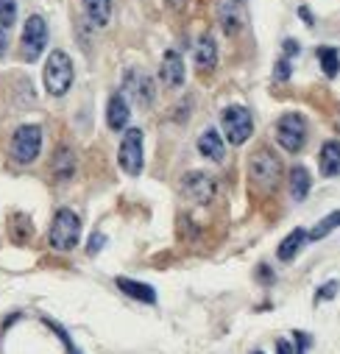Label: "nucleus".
I'll use <instances>...</instances> for the list:
<instances>
[{
	"mask_svg": "<svg viewBox=\"0 0 340 354\" xmlns=\"http://www.w3.org/2000/svg\"><path fill=\"white\" fill-rule=\"evenodd\" d=\"M248 182L257 193H276L282 185V162L274 151L260 148L248 162Z\"/></svg>",
	"mask_w": 340,
	"mask_h": 354,
	"instance_id": "f257e3e1",
	"label": "nucleus"
},
{
	"mask_svg": "<svg viewBox=\"0 0 340 354\" xmlns=\"http://www.w3.org/2000/svg\"><path fill=\"white\" fill-rule=\"evenodd\" d=\"M42 81H45L48 95H53V98L67 95V90L73 86V59L64 50H50V56L45 62Z\"/></svg>",
	"mask_w": 340,
	"mask_h": 354,
	"instance_id": "f03ea898",
	"label": "nucleus"
},
{
	"mask_svg": "<svg viewBox=\"0 0 340 354\" xmlns=\"http://www.w3.org/2000/svg\"><path fill=\"white\" fill-rule=\"evenodd\" d=\"M48 240H50V248L53 251H73L81 240V218L62 207L56 215H53V223H50V232H48Z\"/></svg>",
	"mask_w": 340,
	"mask_h": 354,
	"instance_id": "7ed1b4c3",
	"label": "nucleus"
},
{
	"mask_svg": "<svg viewBox=\"0 0 340 354\" xmlns=\"http://www.w3.org/2000/svg\"><path fill=\"white\" fill-rule=\"evenodd\" d=\"M307 134H310L307 120H304L301 115H296V112L282 115L279 123H276V142H279L287 153H301L304 145H307Z\"/></svg>",
	"mask_w": 340,
	"mask_h": 354,
	"instance_id": "20e7f679",
	"label": "nucleus"
},
{
	"mask_svg": "<svg viewBox=\"0 0 340 354\" xmlns=\"http://www.w3.org/2000/svg\"><path fill=\"white\" fill-rule=\"evenodd\" d=\"M9 151H12V159L17 165H31L42 151V129L34 126V123L20 126L15 131V137H12V148Z\"/></svg>",
	"mask_w": 340,
	"mask_h": 354,
	"instance_id": "39448f33",
	"label": "nucleus"
},
{
	"mask_svg": "<svg viewBox=\"0 0 340 354\" xmlns=\"http://www.w3.org/2000/svg\"><path fill=\"white\" fill-rule=\"evenodd\" d=\"M220 126H223V134H226V140H229L232 145H243V142L251 137V131H254L251 112H248L245 106H240V104L226 106V109L220 112Z\"/></svg>",
	"mask_w": 340,
	"mask_h": 354,
	"instance_id": "423d86ee",
	"label": "nucleus"
},
{
	"mask_svg": "<svg viewBox=\"0 0 340 354\" xmlns=\"http://www.w3.org/2000/svg\"><path fill=\"white\" fill-rule=\"evenodd\" d=\"M45 48H48V23H45V17L31 15L26 20V28L20 37V53L26 62H37Z\"/></svg>",
	"mask_w": 340,
	"mask_h": 354,
	"instance_id": "0eeeda50",
	"label": "nucleus"
},
{
	"mask_svg": "<svg viewBox=\"0 0 340 354\" xmlns=\"http://www.w3.org/2000/svg\"><path fill=\"white\" fill-rule=\"evenodd\" d=\"M117 162L123 167V173L129 176H140L142 173V131L140 129H129L120 140V151H117Z\"/></svg>",
	"mask_w": 340,
	"mask_h": 354,
	"instance_id": "6e6552de",
	"label": "nucleus"
},
{
	"mask_svg": "<svg viewBox=\"0 0 340 354\" xmlns=\"http://www.w3.org/2000/svg\"><path fill=\"white\" fill-rule=\"evenodd\" d=\"M123 90H126V95L137 104V106H151L153 104V98H156V90H153V81L145 75V73H140V70H129L126 73V78H123Z\"/></svg>",
	"mask_w": 340,
	"mask_h": 354,
	"instance_id": "1a4fd4ad",
	"label": "nucleus"
},
{
	"mask_svg": "<svg viewBox=\"0 0 340 354\" xmlns=\"http://www.w3.org/2000/svg\"><path fill=\"white\" fill-rule=\"evenodd\" d=\"M182 190H185V196H187L190 201H196V204H209V201L215 198V179H212V176H207V173H201V170H193V173L185 176Z\"/></svg>",
	"mask_w": 340,
	"mask_h": 354,
	"instance_id": "9d476101",
	"label": "nucleus"
},
{
	"mask_svg": "<svg viewBox=\"0 0 340 354\" xmlns=\"http://www.w3.org/2000/svg\"><path fill=\"white\" fill-rule=\"evenodd\" d=\"M159 78H162L164 86H170V90H179V86L185 84V62H182L179 50H167V53L162 56Z\"/></svg>",
	"mask_w": 340,
	"mask_h": 354,
	"instance_id": "9b49d317",
	"label": "nucleus"
},
{
	"mask_svg": "<svg viewBox=\"0 0 340 354\" xmlns=\"http://www.w3.org/2000/svg\"><path fill=\"white\" fill-rule=\"evenodd\" d=\"M193 59H196V67H198L201 73H212V70L218 67V45H215V39H212L209 34H201V37H198Z\"/></svg>",
	"mask_w": 340,
	"mask_h": 354,
	"instance_id": "f8f14e48",
	"label": "nucleus"
},
{
	"mask_svg": "<svg viewBox=\"0 0 340 354\" xmlns=\"http://www.w3.org/2000/svg\"><path fill=\"white\" fill-rule=\"evenodd\" d=\"M129 118H131L129 101H126L120 93H115V95L109 98V104H106V126H109L112 131H123V129L129 126Z\"/></svg>",
	"mask_w": 340,
	"mask_h": 354,
	"instance_id": "ddd939ff",
	"label": "nucleus"
},
{
	"mask_svg": "<svg viewBox=\"0 0 340 354\" xmlns=\"http://www.w3.org/2000/svg\"><path fill=\"white\" fill-rule=\"evenodd\" d=\"M245 23V9L243 0H223L220 3V26L226 34H237Z\"/></svg>",
	"mask_w": 340,
	"mask_h": 354,
	"instance_id": "4468645a",
	"label": "nucleus"
},
{
	"mask_svg": "<svg viewBox=\"0 0 340 354\" xmlns=\"http://www.w3.org/2000/svg\"><path fill=\"white\" fill-rule=\"evenodd\" d=\"M84 17L90 20L93 28H106L112 20V0H81Z\"/></svg>",
	"mask_w": 340,
	"mask_h": 354,
	"instance_id": "2eb2a0df",
	"label": "nucleus"
},
{
	"mask_svg": "<svg viewBox=\"0 0 340 354\" xmlns=\"http://www.w3.org/2000/svg\"><path fill=\"white\" fill-rule=\"evenodd\" d=\"M198 153L207 156L209 162H223V156H226V142H223V137L218 134V129H207V131L198 137Z\"/></svg>",
	"mask_w": 340,
	"mask_h": 354,
	"instance_id": "dca6fc26",
	"label": "nucleus"
},
{
	"mask_svg": "<svg viewBox=\"0 0 340 354\" xmlns=\"http://www.w3.org/2000/svg\"><path fill=\"white\" fill-rule=\"evenodd\" d=\"M318 167L323 176H340V142L337 140H329L321 145V153H318Z\"/></svg>",
	"mask_w": 340,
	"mask_h": 354,
	"instance_id": "f3484780",
	"label": "nucleus"
},
{
	"mask_svg": "<svg viewBox=\"0 0 340 354\" xmlns=\"http://www.w3.org/2000/svg\"><path fill=\"white\" fill-rule=\"evenodd\" d=\"M129 299H134V301H142V304H156V290L151 288V285H145V282H137V279H126V277H117V282H115Z\"/></svg>",
	"mask_w": 340,
	"mask_h": 354,
	"instance_id": "a211bd4d",
	"label": "nucleus"
},
{
	"mask_svg": "<svg viewBox=\"0 0 340 354\" xmlns=\"http://www.w3.org/2000/svg\"><path fill=\"white\" fill-rule=\"evenodd\" d=\"M73 173H75V153L64 145V148H59L56 156H53V176H56L59 182H70Z\"/></svg>",
	"mask_w": 340,
	"mask_h": 354,
	"instance_id": "6ab92c4d",
	"label": "nucleus"
},
{
	"mask_svg": "<svg viewBox=\"0 0 340 354\" xmlns=\"http://www.w3.org/2000/svg\"><path fill=\"white\" fill-rule=\"evenodd\" d=\"M304 243H307V232H304V229H293V232L279 243L276 257H279L282 262H290V259L304 248Z\"/></svg>",
	"mask_w": 340,
	"mask_h": 354,
	"instance_id": "aec40b11",
	"label": "nucleus"
},
{
	"mask_svg": "<svg viewBox=\"0 0 340 354\" xmlns=\"http://www.w3.org/2000/svg\"><path fill=\"white\" fill-rule=\"evenodd\" d=\"M310 187H312L310 170H307V167H301V165H296V167L290 170V196H293L296 201H304V198H307V193H310Z\"/></svg>",
	"mask_w": 340,
	"mask_h": 354,
	"instance_id": "412c9836",
	"label": "nucleus"
},
{
	"mask_svg": "<svg viewBox=\"0 0 340 354\" xmlns=\"http://www.w3.org/2000/svg\"><path fill=\"white\" fill-rule=\"evenodd\" d=\"M337 226H340V209H337V212H332V215H326V218H323L312 232H307V240H323V237H326V234H332Z\"/></svg>",
	"mask_w": 340,
	"mask_h": 354,
	"instance_id": "4be33fe9",
	"label": "nucleus"
},
{
	"mask_svg": "<svg viewBox=\"0 0 340 354\" xmlns=\"http://www.w3.org/2000/svg\"><path fill=\"white\" fill-rule=\"evenodd\" d=\"M318 62H321V67H323V73H326L329 78L337 75V70H340V56H337L334 48H318Z\"/></svg>",
	"mask_w": 340,
	"mask_h": 354,
	"instance_id": "5701e85b",
	"label": "nucleus"
},
{
	"mask_svg": "<svg viewBox=\"0 0 340 354\" xmlns=\"http://www.w3.org/2000/svg\"><path fill=\"white\" fill-rule=\"evenodd\" d=\"M307 346H310L307 335H304V332H296V343H290V340H279V343H276V351H279V354H304Z\"/></svg>",
	"mask_w": 340,
	"mask_h": 354,
	"instance_id": "b1692460",
	"label": "nucleus"
},
{
	"mask_svg": "<svg viewBox=\"0 0 340 354\" xmlns=\"http://www.w3.org/2000/svg\"><path fill=\"white\" fill-rule=\"evenodd\" d=\"M31 234V221L26 215H12V240L15 243H26Z\"/></svg>",
	"mask_w": 340,
	"mask_h": 354,
	"instance_id": "393cba45",
	"label": "nucleus"
},
{
	"mask_svg": "<svg viewBox=\"0 0 340 354\" xmlns=\"http://www.w3.org/2000/svg\"><path fill=\"white\" fill-rule=\"evenodd\" d=\"M17 23V0H0V26L12 28Z\"/></svg>",
	"mask_w": 340,
	"mask_h": 354,
	"instance_id": "a878e982",
	"label": "nucleus"
},
{
	"mask_svg": "<svg viewBox=\"0 0 340 354\" xmlns=\"http://www.w3.org/2000/svg\"><path fill=\"white\" fill-rule=\"evenodd\" d=\"M337 290H340V282H334V279L326 282V285H321V288L315 290V304H318V301H329V299H334Z\"/></svg>",
	"mask_w": 340,
	"mask_h": 354,
	"instance_id": "bb28decb",
	"label": "nucleus"
},
{
	"mask_svg": "<svg viewBox=\"0 0 340 354\" xmlns=\"http://www.w3.org/2000/svg\"><path fill=\"white\" fill-rule=\"evenodd\" d=\"M48 324H50V321H48ZM50 326H53V329H56V335L62 337V343H64V348H67V354H81V351H78V346H75V343H73V340L67 337V332H64L62 326H56V324H50Z\"/></svg>",
	"mask_w": 340,
	"mask_h": 354,
	"instance_id": "cd10ccee",
	"label": "nucleus"
},
{
	"mask_svg": "<svg viewBox=\"0 0 340 354\" xmlns=\"http://www.w3.org/2000/svg\"><path fill=\"white\" fill-rule=\"evenodd\" d=\"M104 245H106V234L95 232V234L90 237V243H87V251H90V254H98V251H101Z\"/></svg>",
	"mask_w": 340,
	"mask_h": 354,
	"instance_id": "c85d7f7f",
	"label": "nucleus"
},
{
	"mask_svg": "<svg viewBox=\"0 0 340 354\" xmlns=\"http://www.w3.org/2000/svg\"><path fill=\"white\" fill-rule=\"evenodd\" d=\"M290 78V59L285 56V59H279V64H276V81H287Z\"/></svg>",
	"mask_w": 340,
	"mask_h": 354,
	"instance_id": "c756f323",
	"label": "nucleus"
},
{
	"mask_svg": "<svg viewBox=\"0 0 340 354\" xmlns=\"http://www.w3.org/2000/svg\"><path fill=\"white\" fill-rule=\"evenodd\" d=\"M164 3H167V9H173V12L187 9V0H164Z\"/></svg>",
	"mask_w": 340,
	"mask_h": 354,
	"instance_id": "7c9ffc66",
	"label": "nucleus"
},
{
	"mask_svg": "<svg viewBox=\"0 0 340 354\" xmlns=\"http://www.w3.org/2000/svg\"><path fill=\"white\" fill-rule=\"evenodd\" d=\"M6 45H9V37H6V28L0 26V59H3V53H6Z\"/></svg>",
	"mask_w": 340,
	"mask_h": 354,
	"instance_id": "2f4dec72",
	"label": "nucleus"
},
{
	"mask_svg": "<svg viewBox=\"0 0 340 354\" xmlns=\"http://www.w3.org/2000/svg\"><path fill=\"white\" fill-rule=\"evenodd\" d=\"M293 53H299V45H296V42H293V39H287V42H285V56H287V59H290V56H293Z\"/></svg>",
	"mask_w": 340,
	"mask_h": 354,
	"instance_id": "473e14b6",
	"label": "nucleus"
},
{
	"mask_svg": "<svg viewBox=\"0 0 340 354\" xmlns=\"http://www.w3.org/2000/svg\"><path fill=\"white\" fill-rule=\"evenodd\" d=\"M254 354H263V351H254Z\"/></svg>",
	"mask_w": 340,
	"mask_h": 354,
	"instance_id": "72a5a7b5",
	"label": "nucleus"
}]
</instances>
